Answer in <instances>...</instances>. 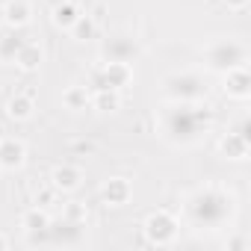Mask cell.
Listing matches in <instances>:
<instances>
[{"mask_svg":"<svg viewBox=\"0 0 251 251\" xmlns=\"http://www.w3.org/2000/svg\"><path fill=\"white\" fill-rule=\"evenodd\" d=\"M142 233H145V239H148L151 245L166 248V245H172V242L177 239V233H180V222H177L169 210H154V213L145 219Z\"/></svg>","mask_w":251,"mask_h":251,"instance_id":"8992f818","label":"cell"},{"mask_svg":"<svg viewBox=\"0 0 251 251\" xmlns=\"http://www.w3.org/2000/svg\"><path fill=\"white\" fill-rule=\"evenodd\" d=\"M130 195H133V186H130L127 177H109V180L100 186V198H103L109 207H124V204L130 201Z\"/></svg>","mask_w":251,"mask_h":251,"instance_id":"4fadbf2b","label":"cell"},{"mask_svg":"<svg viewBox=\"0 0 251 251\" xmlns=\"http://www.w3.org/2000/svg\"><path fill=\"white\" fill-rule=\"evenodd\" d=\"M30 21H33V6L27 0H6V6H3V24L6 27L24 30Z\"/></svg>","mask_w":251,"mask_h":251,"instance_id":"9a60e30c","label":"cell"},{"mask_svg":"<svg viewBox=\"0 0 251 251\" xmlns=\"http://www.w3.org/2000/svg\"><path fill=\"white\" fill-rule=\"evenodd\" d=\"M80 15H83V12H80V6L74 3V0H59V3L53 6V15H50V18H53V24H56L59 30H71V24H74Z\"/></svg>","mask_w":251,"mask_h":251,"instance_id":"d6986e66","label":"cell"},{"mask_svg":"<svg viewBox=\"0 0 251 251\" xmlns=\"http://www.w3.org/2000/svg\"><path fill=\"white\" fill-rule=\"evenodd\" d=\"M27 160V145L15 136H3L0 139V169L3 172H15L21 169Z\"/></svg>","mask_w":251,"mask_h":251,"instance_id":"8fae6325","label":"cell"},{"mask_svg":"<svg viewBox=\"0 0 251 251\" xmlns=\"http://www.w3.org/2000/svg\"><path fill=\"white\" fill-rule=\"evenodd\" d=\"M3 248H9V239H6L3 233H0V251H3Z\"/></svg>","mask_w":251,"mask_h":251,"instance_id":"83f0119b","label":"cell"},{"mask_svg":"<svg viewBox=\"0 0 251 251\" xmlns=\"http://www.w3.org/2000/svg\"><path fill=\"white\" fill-rule=\"evenodd\" d=\"M245 245H248V242H245L242 236H236V239H230V242H227V248H233V251H239V248H245Z\"/></svg>","mask_w":251,"mask_h":251,"instance_id":"4316f807","label":"cell"},{"mask_svg":"<svg viewBox=\"0 0 251 251\" xmlns=\"http://www.w3.org/2000/svg\"><path fill=\"white\" fill-rule=\"evenodd\" d=\"M133 80V65L130 62H98L92 71H89V89L92 92H103V89H115L121 92L124 86H130Z\"/></svg>","mask_w":251,"mask_h":251,"instance_id":"5b68a950","label":"cell"},{"mask_svg":"<svg viewBox=\"0 0 251 251\" xmlns=\"http://www.w3.org/2000/svg\"><path fill=\"white\" fill-rule=\"evenodd\" d=\"M71 39L74 42H92L95 36H98V21L92 18V15H80L74 24H71Z\"/></svg>","mask_w":251,"mask_h":251,"instance_id":"44dd1931","label":"cell"},{"mask_svg":"<svg viewBox=\"0 0 251 251\" xmlns=\"http://www.w3.org/2000/svg\"><path fill=\"white\" fill-rule=\"evenodd\" d=\"M222 77H225V86L222 89H225L227 98H233V100H248L251 98V71H248V62L225 71Z\"/></svg>","mask_w":251,"mask_h":251,"instance_id":"30bf717a","label":"cell"},{"mask_svg":"<svg viewBox=\"0 0 251 251\" xmlns=\"http://www.w3.org/2000/svg\"><path fill=\"white\" fill-rule=\"evenodd\" d=\"M48 225H50V213H48L45 207H30V210L21 216V227L27 230V239H30V242H42Z\"/></svg>","mask_w":251,"mask_h":251,"instance_id":"7c38bea8","label":"cell"},{"mask_svg":"<svg viewBox=\"0 0 251 251\" xmlns=\"http://www.w3.org/2000/svg\"><path fill=\"white\" fill-rule=\"evenodd\" d=\"M92 106L98 112H115L121 106V95L115 89H103V92H92Z\"/></svg>","mask_w":251,"mask_h":251,"instance_id":"7402d4cb","label":"cell"},{"mask_svg":"<svg viewBox=\"0 0 251 251\" xmlns=\"http://www.w3.org/2000/svg\"><path fill=\"white\" fill-rule=\"evenodd\" d=\"M213 124V112L207 109L204 100L180 103L169 100L160 109V136L172 145H195Z\"/></svg>","mask_w":251,"mask_h":251,"instance_id":"6da1fadb","label":"cell"},{"mask_svg":"<svg viewBox=\"0 0 251 251\" xmlns=\"http://www.w3.org/2000/svg\"><path fill=\"white\" fill-rule=\"evenodd\" d=\"M62 216H65V219H71V222H86V207H83V204H77V201H71V204H65Z\"/></svg>","mask_w":251,"mask_h":251,"instance_id":"603a6c76","label":"cell"},{"mask_svg":"<svg viewBox=\"0 0 251 251\" xmlns=\"http://www.w3.org/2000/svg\"><path fill=\"white\" fill-rule=\"evenodd\" d=\"M42 59H45L42 48H39L36 42H24V45H21V50L15 53V59H12V62H15L21 71H39Z\"/></svg>","mask_w":251,"mask_h":251,"instance_id":"e0dca14e","label":"cell"},{"mask_svg":"<svg viewBox=\"0 0 251 251\" xmlns=\"http://www.w3.org/2000/svg\"><path fill=\"white\" fill-rule=\"evenodd\" d=\"M183 213H186L189 225L198 230H222L225 225H230V219L236 213V201L227 186L204 183L186 198Z\"/></svg>","mask_w":251,"mask_h":251,"instance_id":"7a4b0ae2","label":"cell"},{"mask_svg":"<svg viewBox=\"0 0 251 251\" xmlns=\"http://www.w3.org/2000/svg\"><path fill=\"white\" fill-rule=\"evenodd\" d=\"M53 201H56V189H53V186H45V189L36 192V207H45V210H48Z\"/></svg>","mask_w":251,"mask_h":251,"instance_id":"cb8c5ba5","label":"cell"},{"mask_svg":"<svg viewBox=\"0 0 251 251\" xmlns=\"http://www.w3.org/2000/svg\"><path fill=\"white\" fill-rule=\"evenodd\" d=\"M80 183H83V172L71 163H62L50 172V186L56 192H74V189H80Z\"/></svg>","mask_w":251,"mask_h":251,"instance_id":"5bb4252c","label":"cell"},{"mask_svg":"<svg viewBox=\"0 0 251 251\" xmlns=\"http://www.w3.org/2000/svg\"><path fill=\"white\" fill-rule=\"evenodd\" d=\"M33 112H36V100H33L30 92L12 95V98L6 100V115H9L12 121H27V118H33Z\"/></svg>","mask_w":251,"mask_h":251,"instance_id":"2e32d148","label":"cell"},{"mask_svg":"<svg viewBox=\"0 0 251 251\" xmlns=\"http://www.w3.org/2000/svg\"><path fill=\"white\" fill-rule=\"evenodd\" d=\"M163 95L166 100H180V103L207 100V80L198 71H175L163 80Z\"/></svg>","mask_w":251,"mask_h":251,"instance_id":"277c9868","label":"cell"},{"mask_svg":"<svg viewBox=\"0 0 251 251\" xmlns=\"http://www.w3.org/2000/svg\"><path fill=\"white\" fill-rule=\"evenodd\" d=\"M248 151H251V139H248V121L242 118L236 130H230V133H225V136L219 139V154H222L225 160L242 163V160L248 157Z\"/></svg>","mask_w":251,"mask_h":251,"instance_id":"9c48e42d","label":"cell"},{"mask_svg":"<svg viewBox=\"0 0 251 251\" xmlns=\"http://www.w3.org/2000/svg\"><path fill=\"white\" fill-rule=\"evenodd\" d=\"M89 15H92V18H95V21L100 24V21H103V15H106V6H103V3H98V6H95V9H92Z\"/></svg>","mask_w":251,"mask_h":251,"instance_id":"d4e9b609","label":"cell"},{"mask_svg":"<svg viewBox=\"0 0 251 251\" xmlns=\"http://www.w3.org/2000/svg\"><path fill=\"white\" fill-rule=\"evenodd\" d=\"M222 3H225L227 9H245V6H248V0H222Z\"/></svg>","mask_w":251,"mask_h":251,"instance_id":"484cf974","label":"cell"},{"mask_svg":"<svg viewBox=\"0 0 251 251\" xmlns=\"http://www.w3.org/2000/svg\"><path fill=\"white\" fill-rule=\"evenodd\" d=\"M27 39L21 36V30L15 27H6V30H0V59H15V53L21 50Z\"/></svg>","mask_w":251,"mask_h":251,"instance_id":"ffe728a7","label":"cell"},{"mask_svg":"<svg viewBox=\"0 0 251 251\" xmlns=\"http://www.w3.org/2000/svg\"><path fill=\"white\" fill-rule=\"evenodd\" d=\"M139 53H142V48H139V42L133 39V36H124V33H112V36H106L103 39V45H100V56L106 59V62H136L139 59Z\"/></svg>","mask_w":251,"mask_h":251,"instance_id":"52a82bcc","label":"cell"},{"mask_svg":"<svg viewBox=\"0 0 251 251\" xmlns=\"http://www.w3.org/2000/svg\"><path fill=\"white\" fill-rule=\"evenodd\" d=\"M245 62H248V48L239 39H213L204 48V65L216 74H225Z\"/></svg>","mask_w":251,"mask_h":251,"instance_id":"3957f363","label":"cell"},{"mask_svg":"<svg viewBox=\"0 0 251 251\" xmlns=\"http://www.w3.org/2000/svg\"><path fill=\"white\" fill-rule=\"evenodd\" d=\"M62 103H65V109H71V112H83V109L92 106V89H89V86H68V89L62 92Z\"/></svg>","mask_w":251,"mask_h":251,"instance_id":"ac0fdd59","label":"cell"},{"mask_svg":"<svg viewBox=\"0 0 251 251\" xmlns=\"http://www.w3.org/2000/svg\"><path fill=\"white\" fill-rule=\"evenodd\" d=\"M45 239L50 242V245H62V248H71V245H80L83 239H86V222H71V219H59V222H53L50 219V225H48V230H45Z\"/></svg>","mask_w":251,"mask_h":251,"instance_id":"ba28073f","label":"cell"}]
</instances>
